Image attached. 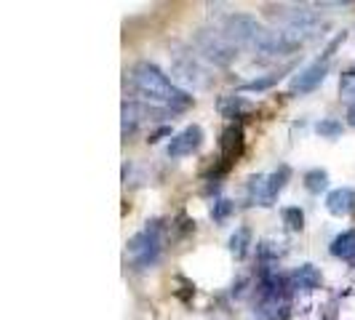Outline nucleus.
<instances>
[{
  "instance_id": "1",
  "label": "nucleus",
  "mask_w": 355,
  "mask_h": 320,
  "mask_svg": "<svg viewBox=\"0 0 355 320\" xmlns=\"http://www.w3.org/2000/svg\"><path fill=\"white\" fill-rule=\"evenodd\" d=\"M131 86H134V91L139 96L150 99V102H158V105L171 107V109H184V107L193 105V96H187L177 83L168 80L166 72H160L150 62H139L131 70Z\"/></svg>"
},
{
  "instance_id": "2",
  "label": "nucleus",
  "mask_w": 355,
  "mask_h": 320,
  "mask_svg": "<svg viewBox=\"0 0 355 320\" xmlns=\"http://www.w3.org/2000/svg\"><path fill=\"white\" fill-rule=\"evenodd\" d=\"M222 35L230 40L232 46H243V48H262L267 37V30L257 21L254 17H246V14H232V17L225 19V30Z\"/></svg>"
},
{
  "instance_id": "3",
  "label": "nucleus",
  "mask_w": 355,
  "mask_h": 320,
  "mask_svg": "<svg viewBox=\"0 0 355 320\" xmlns=\"http://www.w3.org/2000/svg\"><path fill=\"white\" fill-rule=\"evenodd\" d=\"M128 256L137 269L153 267L160 256V222H147V227L142 232H137L128 240Z\"/></svg>"
},
{
  "instance_id": "4",
  "label": "nucleus",
  "mask_w": 355,
  "mask_h": 320,
  "mask_svg": "<svg viewBox=\"0 0 355 320\" xmlns=\"http://www.w3.org/2000/svg\"><path fill=\"white\" fill-rule=\"evenodd\" d=\"M196 46L209 62L219 64V67H227L232 59L238 56V48L232 46L230 40L222 33H214V30H200L196 35Z\"/></svg>"
},
{
  "instance_id": "5",
  "label": "nucleus",
  "mask_w": 355,
  "mask_h": 320,
  "mask_svg": "<svg viewBox=\"0 0 355 320\" xmlns=\"http://www.w3.org/2000/svg\"><path fill=\"white\" fill-rule=\"evenodd\" d=\"M243 155V125L230 123L219 136V163L232 168V163Z\"/></svg>"
},
{
  "instance_id": "6",
  "label": "nucleus",
  "mask_w": 355,
  "mask_h": 320,
  "mask_svg": "<svg viewBox=\"0 0 355 320\" xmlns=\"http://www.w3.org/2000/svg\"><path fill=\"white\" fill-rule=\"evenodd\" d=\"M200 144H203V128L200 125H187L184 131H179L171 136V142H168V158H184V155H193L200 150Z\"/></svg>"
},
{
  "instance_id": "7",
  "label": "nucleus",
  "mask_w": 355,
  "mask_h": 320,
  "mask_svg": "<svg viewBox=\"0 0 355 320\" xmlns=\"http://www.w3.org/2000/svg\"><path fill=\"white\" fill-rule=\"evenodd\" d=\"M326 72H329V62L318 59L310 67H304L302 72H297L291 78V86L288 89H291V94H310V91H315L326 80Z\"/></svg>"
},
{
  "instance_id": "8",
  "label": "nucleus",
  "mask_w": 355,
  "mask_h": 320,
  "mask_svg": "<svg viewBox=\"0 0 355 320\" xmlns=\"http://www.w3.org/2000/svg\"><path fill=\"white\" fill-rule=\"evenodd\" d=\"M147 118H163V109L155 107H144L139 102H125L123 105V136L128 139Z\"/></svg>"
},
{
  "instance_id": "9",
  "label": "nucleus",
  "mask_w": 355,
  "mask_h": 320,
  "mask_svg": "<svg viewBox=\"0 0 355 320\" xmlns=\"http://www.w3.org/2000/svg\"><path fill=\"white\" fill-rule=\"evenodd\" d=\"M288 310H291L288 294H270V296H262L257 304V315L262 320H286Z\"/></svg>"
},
{
  "instance_id": "10",
  "label": "nucleus",
  "mask_w": 355,
  "mask_h": 320,
  "mask_svg": "<svg viewBox=\"0 0 355 320\" xmlns=\"http://www.w3.org/2000/svg\"><path fill=\"white\" fill-rule=\"evenodd\" d=\"M246 203L249 206H262V208H270L275 206V200L267 190V177L265 174H257L246 181Z\"/></svg>"
},
{
  "instance_id": "11",
  "label": "nucleus",
  "mask_w": 355,
  "mask_h": 320,
  "mask_svg": "<svg viewBox=\"0 0 355 320\" xmlns=\"http://www.w3.org/2000/svg\"><path fill=\"white\" fill-rule=\"evenodd\" d=\"M326 208L334 216H345L355 208V193L350 187H339V190H331L326 195Z\"/></svg>"
},
{
  "instance_id": "12",
  "label": "nucleus",
  "mask_w": 355,
  "mask_h": 320,
  "mask_svg": "<svg viewBox=\"0 0 355 320\" xmlns=\"http://www.w3.org/2000/svg\"><path fill=\"white\" fill-rule=\"evenodd\" d=\"M288 283H291V288H300V291H315L323 285V278L313 265H302L300 269H294Z\"/></svg>"
},
{
  "instance_id": "13",
  "label": "nucleus",
  "mask_w": 355,
  "mask_h": 320,
  "mask_svg": "<svg viewBox=\"0 0 355 320\" xmlns=\"http://www.w3.org/2000/svg\"><path fill=\"white\" fill-rule=\"evenodd\" d=\"M331 256H337V259H345V262H355V230H347L337 235L334 240H331Z\"/></svg>"
},
{
  "instance_id": "14",
  "label": "nucleus",
  "mask_w": 355,
  "mask_h": 320,
  "mask_svg": "<svg viewBox=\"0 0 355 320\" xmlns=\"http://www.w3.org/2000/svg\"><path fill=\"white\" fill-rule=\"evenodd\" d=\"M249 246H251V230L249 227H238V230L230 235V240H227V249L235 259H243L246 254H249Z\"/></svg>"
},
{
  "instance_id": "15",
  "label": "nucleus",
  "mask_w": 355,
  "mask_h": 320,
  "mask_svg": "<svg viewBox=\"0 0 355 320\" xmlns=\"http://www.w3.org/2000/svg\"><path fill=\"white\" fill-rule=\"evenodd\" d=\"M216 109H219V115L222 118H241L246 109H249V105L241 99V96H222L219 102H216Z\"/></svg>"
},
{
  "instance_id": "16",
  "label": "nucleus",
  "mask_w": 355,
  "mask_h": 320,
  "mask_svg": "<svg viewBox=\"0 0 355 320\" xmlns=\"http://www.w3.org/2000/svg\"><path fill=\"white\" fill-rule=\"evenodd\" d=\"M288 179H291V168H288V166H278V168L267 177V190H270L272 200H278V195H281V190L286 187Z\"/></svg>"
},
{
  "instance_id": "17",
  "label": "nucleus",
  "mask_w": 355,
  "mask_h": 320,
  "mask_svg": "<svg viewBox=\"0 0 355 320\" xmlns=\"http://www.w3.org/2000/svg\"><path fill=\"white\" fill-rule=\"evenodd\" d=\"M281 78H284L281 72H270V75H265V78H254V80H249V83H243L238 91H241V94H259V91L272 89Z\"/></svg>"
},
{
  "instance_id": "18",
  "label": "nucleus",
  "mask_w": 355,
  "mask_h": 320,
  "mask_svg": "<svg viewBox=\"0 0 355 320\" xmlns=\"http://www.w3.org/2000/svg\"><path fill=\"white\" fill-rule=\"evenodd\" d=\"M326 187H329V174H326L323 168H313V171L304 174V190H307V193L320 195Z\"/></svg>"
},
{
  "instance_id": "19",
  "label": "nucleus",
  "mask_w": 355,
  "mask_h": 320,
  "mask_svg": "<svg viewBox=\"0 0 355 320\" xmlns=\"http://www.w3.org/2000/svg\"><path fill=\"white\" fill-rule=\"evenodd\" d=\"M281 216H284V224L291 232H302L304 230V211L300 208V206H288V208H284V211H281Z\"/></svg>"
},
{
  "instance_id": "20",
  "label": "nucleus",
  "mask_w": 355,
  "mask_h": 320,
  "mask_svg": "<svg viewBox=\"0 0 355 320\" xmlns=\"http://www.w3.org/2000/svg\"><path fill=\"white\" fill-rule=\"evenodd\" d=\"M232 211H235V203L227 200V197H219V200H214V206H211V219L219 224V222H225Z\"/></svg>"
},
{
  "instance_id": "21",
  "label": "nucleus",
  "mask_w": 355,
  "mask_h": 320,
  "mask_svg": "<svg viewBox=\"0 0 355 320\" xmlns=\"http://www.w3.org/2000/svg\"><path fill=\"white\" fill-rule=\"evenodd\" d=\"M315 131L323 139H337V136H342V123H339L337 118H326V121H320L315 125Z\"/></svg>"
},
{
  "instance_id": "22",
  "label": "nucleus",
  "mask_w": 355,
  "mask_h": 320,
  "mask_svg": "<svg viewBox=\"0 0 355 320\" xmlns=\"http://www.w3.org/2000/svg\"><path fill=\"white\" fill-rule=\"evenodd\" d=\"M284 251H286L284 243H272V240H265V243L257 246V254H259L262 262H267V259H278Z\"/></svg>"
},
{
  "instance_id": "23",
  "label": "nucleus",
  "mask_w": 355,
  "mask_h": 320,
  "mask_svg": "<svg viewBox=\"0 0 355 320\" xmlns=\"http://www.w3.org/2000/svg\"><path fill=\"white\" fill-rule=\"evenodd\" d=\"M339 91L345 94V96H355V72H345L342 75V80H339Z\"/></svg>"
},
{
  "instance_id": "24",
  "label": "nucleus",
  "mask_w": 355,
  "mask_h": 320,
  "mask_svg": "<svg viewBox=\"0 0 355 320\" xmlns=\"http://www.w3.org/2000/svg\"><path fill=\"white\" fill-rule=\"evenodd\" d=\"M163 136H171V125H160L158 131H153V134L147 136V142H150V144H158L160 139H163Z\"/></svg>"
},
{
  "instance_id": "25",
  "label": "nucleus",
  "mask_w": 355,
  "mask_h": 320,
  "mask_svg": "<svg viewBox=\"0 0 355 320\" xmlns=\"http://www.w3.org/2000/svg\"><path fill=\"white\" fill-rule=\"evenodd\" d=\"M347 123H350L355 128V102L350 107H347Z\"/></svg>"
},
{
  "instance_id": "26",
  "label": "nucleus",
  "mask_w": 355,
  "mask_h": 320,
  "mask_svg": "<svg viewBox=\"0 0 355 320\" xmlns=\"http://www.w3.org/2000/svg\"><path fill=\"white\" fill-rule=\"evenodd\" d=\"M353 211H355V208H353Z\"/></svg>"
}]
</instances>
